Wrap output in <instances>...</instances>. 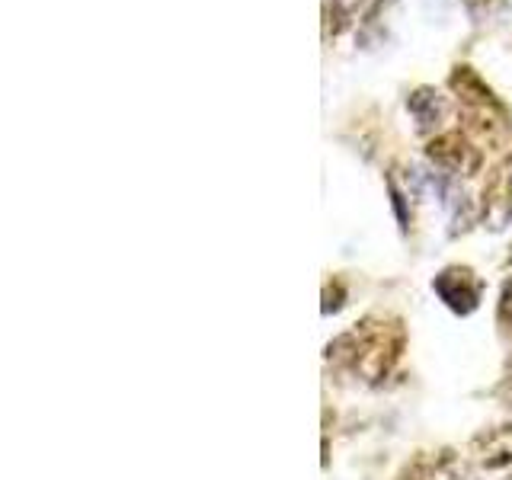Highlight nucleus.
<instances>
[{
  "label": "nucleus",
  "mask_w": 512,
  "mask_h": 480,
  "mask_svg": "<svg viewBox=\"0 0 512 480\" xmlns=\"http://www.w3.org/2000/svg\"><path fill=\"white\" fill-rule=\"evenodd\" d=\"M407 352V327L394 314H365L327 346V362L340 375L375 388L388 381Z\"/></svg>",
  "instance_id": "f257e3e1"
},
{
  "label": "nucleus",
  "mask_w": 512,
  "mask_h": 480,
  "mask_svg": "<svg viewBox=\"0 0 512 480\" xmlns=\"http://www.w3.org/2000/svg\"><path fill=\"white\" fill-rule=\"evenodd\" d=\"M432 292L448 311L458 317H468L484 301V279L477 276L471 266H445L436 279H432Z\"/></svg>",
  "instance_id": "f03ea898"
},
{
  "label": "nucleus",
  "mask_w": 512,
  "mask_h": 480,
  "mask_svg": "<svg viewBox=\"0 0 512 480\" xmlns=\"http://www.w3.org/2000/svg\"><path fill=\"white\" fill-rule=\"evenodd\" d=\"M394 480H471V464L455 448H429L410 455Z\"/></svg>",
  "instance_id": "7ed1b4c3"
},
{
  "label": "nucleus",
  "mask_w": 512,
  "mask_h": 480,
  "mask_svg": "<svg viewBox=\"0 0 512 480\" xmlns=\"http://www.w3.org/2000/svg\"><path fill=\"white\" fill-rule=\"evenodd\" d=\"M464 458H468L474 471H484V474L512 471V423L480 429L468 442V455Z\"/></svg>",
  "instance_id": "20e7f679"
},
{
  "label": "nucleus",
  "mask_w": 512,
  "mask_h": 480,
  "mask_svg": "<svg viewBox=\"0 0 512 480\" xmlns=\"http://www.w3.org/2000/svg\"><path fill=\"white\" fill-rule=\"evenodd\" d=\"M484 218L490 228H503L512 221V160L490 176L484 186Z\"/></svg>",
  "instance_id": "39448f33"
},
{
  "label": "nucleus",
  "mask_w": 512,
  "mask_h": 480,
  "mask_svg": "<svg viewBox=\"0 0 512 480\" xmlns=\"http://www.w3.org/2000/svg\"><path fill=\"white\" fill-rule=\"evenodd\" d=\"M432 160L436 164H442V167H448V170H455V173H474L477 170V164H480V157H477V151L474 148H468L461 138H455V135H448V138H439L436 144H432Z\"/></svg>",
  "instance_id": "423d86ee"
},
{
  "label": "nucleus",
  "mask_w": 512,
  "mask_h": 480,
  "mask_svg": "<svg viewBox=\"0 0 512 480\" xmlns=\"http://www.w3.org/2000/svg\"><path fill=\"white\" fill-rule=\"evenodd\" d=\"M496 324L503 330H512V279H506L503 292H500V304H496Z\"/></svg>",
  "instance_id": "0eeeda50"
},
{
  "label": "nucleus",
  "mask_w": 512,
  "mask_h": 480,
  "mask_svg": "<svg viewBox=\"0 0 512 480\" xmlns=\"http://www.w3.org/2000/svg\"><path fill=\"white\" fill-rule=\"evenodd\" d=\"M496 397H500V404L512 410V372L500 381V388H496Z\"/></svg>",
  "instance_id": "6e6552de"
},
{
  "label": "nucleus",
  "mask_w": 512,
  "mask_h": 480,
  "mask_svg": "<svg viewBox=\"0 0 512 480\" xmlns=\"http://www.w3.org/2000/svg\"><path fill=\"white\" fill-rule=\"evenodd\" d=\"M506 480H512V471H509V477H506Z\"/></svg>",
  "instance_id": "1a4fd4ad"
}]
</instances>
